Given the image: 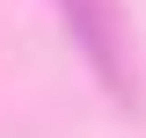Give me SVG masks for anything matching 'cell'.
Segmentation results:
<instances>
[{
    "instance_id": "6da1fadb",
    "label": "cell",
    "mask_w": 146,
    "mask_h": 138,
    "mask_svg": "<svg viewBox=\"0 0 146 138\" xmlns=\"http://www.w3.org/2000/svg\"><path fill=\"white\" fill-rule=\"evenodd\" d=\"M58 15H66V29H73V44H80V58H88V73L131 109V102H139V87H131V66H124L117 7H110V0H58Z\"/></svg>"
}]
</instances>
